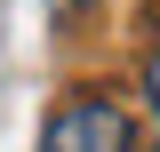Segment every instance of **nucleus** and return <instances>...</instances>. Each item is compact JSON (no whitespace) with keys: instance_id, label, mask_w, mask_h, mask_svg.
I'll return each instance as SVG.
<instances>
[{"instance_id":"nucleus-1","label":"nucleus","mask_w":160,"mask_h":152,"mask_svg":"<svg viewBox=\"0 0 160 152\" xmlns=\"http://www.w3.org/2000/svg\"><path fill=\"white\" fill-rule=\"evenodd\" d=\"M40 152H136V128L112 96H72V104H56Z\"/></svg>"},{"instance_id":"nucleus-2","label":"nucleus","mask_w":160,"mask_h":152,"mask_svg":"<svg viewBox=\"0 0 160 152\" xmlns=\"http://www.w3.org/2000/svg\"><path fill=\"white\" fill-rule=\"evenodd\" d=\"M152 112H160V56H152Z\"/></svg>"}]
</instances>
